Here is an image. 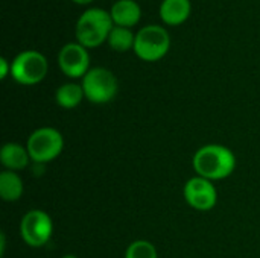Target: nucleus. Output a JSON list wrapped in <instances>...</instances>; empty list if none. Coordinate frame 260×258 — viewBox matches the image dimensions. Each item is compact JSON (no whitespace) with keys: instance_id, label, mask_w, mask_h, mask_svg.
Returning <instances> with one entry per match:
<instances>
[{"instance_id":"f257e3e1","label":"nucleus","mask_w":260,"mask_h":258,"mask_svg":"<svg viewBox=\"0 0 260 258\" xmlns=\"http://www.w3.org/2000/svg\"><path fill=\"white\" fill-rule=\"evenodd\" d=\"M236 167L235 154L222 144H207L193 155V169L198 176L218 181L230 176Z\"/></svg>"},{"instance_id":"f03ea898","label":"nucleus","mask_w":260,"mask_h":258,"mask_svg":"<svg viewBox=\"0 0 260 258\" xmlns=\"http://www.w3.org/2000/svg\"><path fill=\"white\" fill-rule=\"evenodd\" d=\"M114 27L110 11L102 8L85 9L76 21V40L85 49L99 47L108 41L110 32Z\"/></svg>"},{"instance_id":"7ed1b4c3","label":"nucleus","mask_w":260,"mask_h":258,"mask_svg":"<svg viewBox=\"0 0 260 258\" xmlns=\"http://www.w3.org/2000/svg\"><path fill=\"white\" fill-rule=\"evenodd\" d=\"M171 49V35L169 32L158 24H148L136 33L134 53L146 61L155 62L166 56Z\"/></svg>"},{"instance_id":"20e7f679","label":"nucleus","mask_w":260,"mask_h":258,"mask_svg":"<svg viewBox=\"0 0 260 258\" xmlns=\"http://www.w3.org/2000/svg\"><path fill=\"white\" fill-rule=\"evenodd\" d=\"M82 90L85 97L91 103H108L111 102L119 90V84L113 71L105 67H94L87 71L82 78Z\"/></svg>"},{"instance_id":"39448f33","label":"nucleus","mask_w":260,"mask_h":258,"mask_svg":"<svg viewBox=\"0 0 260 258\" xmlns=\"http://www.w3.org/2000/svg\"><path fill=\"white\" fill-rule=\"evenodd\" d=\"M64 148V138L55 128H40L29 135L26 149L35 164H46L55 160Z\"/></svg>"},{"instance_id":"423d86ee","label":"nucleus","mask_w":260,"mask_h":258,"mask_svg":"<svg viewBox=\"0 0 260 258\" xmlns=\"http://www.w3.org/2000/svg\"><path fill=\"white\" fill-rule=\"evenodd\" d=\"M49 70L47 59L37 50H24L11 62V76L21 85L40 84Z\"/></svg>"},{"instance_id":"0eeeda50","label":"nucleus","mask_w":260,"mask_h":258,"mask_svg":"<svg viewBox=\"0 0 260 258\" xmlns=\"http://www.w3.org/2000/svg\"><path fill=\"white\" fill-rule=\"evenodd\" d=\"M53 231V224L50 216L43 210H30L27 211L20 222V236L26 245L30 248L44 246Z\"/></svg>"},{"instance_id":"6e6552de","label":"nucleus","mask_w":260,"mask_h":258,"mask_svg":"<svg viewBox=\"0 0 260 258\" xmlns=\"http://www.w3.org/2000/svg\"><path fill=\"white\" fill-rule=\"evenodd\" d=\"M58 65L69 78H84L90 70V55L79 43H67L58 53Z\"/></svg>"},{"instance_id":"1a4fd4ad","label":"nucleus","mask_w":260,"mask_h":258,"mask_svg":"<svg viewBox=\"0 0 260 258\" xmlns=\"http://www.w3.org/2000/svg\"><path fill=\"white\" fill-rule=\"evenodd\" d=\"M183 192H184V198L187 204L198 211H209L216 205V201H218L216 189L212 184V181L203 176L190 178L186 182Z\"/></svg>"},{"instance_id":"9d476101","label":"nucleus","mask_w":260,"mask_h":258,"mask_svg":"<svg viewBox=\"0 0 260 258\" xmlns=\"http://www.w3.org/2000/svg\"><path fill=\"white\" fill-rule=\"evenodd\" d=\"M110 14L114 26L133 27L140 21L142 8L136 0H117L110 8Z\"/></svg>"},{"instance_id":"9b49d317","label":"nucleus","mask_w":260,"mask_h":258,"mask_svg":"<svg viewBox=\"0 0 260 258\" xmlns=\"http://www.w3.org/2000/svg\"><path fill=\"white\" fill-rule=\"evenodd\" d=\"M190 11V0H163L158 8L160 18L169 26L183 24L189 18Z\"/></svg>"},{"instance_id":"f8f14e48","label":"nucleus","mask_w":260,"mask_h":258,"mask_svg":"<svg viewBox=\"0 0 260 258\" xmlns=\"http://www.w3.org/2000/svg\"><path fill=\"white\" fill-rule=\"evenodd\" d=\"M0 161L2 164L8 169V170H21L24 169L29 161V152L26 148H23L18 143H6L3 144L2 151H0Z\"/></svg>"},{"instance_id":"ddd939ff","label":"nucleus","mask_w":260,"mask_h":258,"mask_svg":"<svg viewBox=\"0 0 260 258\" xmlns=\"http://www.w3.org/2000/svg\"><path fill=\"white\" fill-rule=\"evenodd\" d=\"M23 181L21 178L12 172V170H5L0 173V196L6 202H15L21 198L23 195Z\"/></svg>"},{"instance_id":"4468645a","label":"nucleus","mask_w":260,"mask_h":258,"mask_svg":"<svg viewBox=\"0 0 260 258\" xmlns=\"http://www.w3.org/2000/svg\"><path fill=\"white\" fill-rule=\"evenodd\" d=\"M84 97H85V94H84L82 85H78V84H73V82H69V84L61 85L56 90V93H55L56 103L59 106L66 108V109H70V108L78 106L82 102Z\"/></svg>"},{"instance_id":"2eb2a0df","label":"nucleus","mask_w":260,"mask_h":258,"mask_svg":"<svg viewBox=\"0 0 260 258\" xmlns=\"http://www.w3.org/2000/svg\"><path fill=\"white\" fill-rule=\"evenodd\" d=\"M136 35L129 27L114 26L108 36V44L116 52H126L129 49H134Z\"/></svg>"},{"instance_id":"dca6fc26","label":"nucleus","mask_w":260,"mask_h":258,"mask_svg":"<svg viewBox=\"0 0 260 258\" xmlns=\"http://www.w3.org/2000/svg\"><path fill=\"white\" fill-rule=\"evenodd\" d=\"M125 258H158L157 257V249L151 242L146 240H136L133 242L128 249Z\"/></svg>"},{"instance_id":"f3484780","label":"nucleus","mask_w":260,"mask_h":258,"mask_svg":"<svg viewBox=\"0 0 260 258\" xmlns=\"http://www.w3.org/2000/svg\"><path fill=\"white\" fill-rule=\"evenodd\" d=\"M11 73V64L6 61V58H0V79H5Z\"/></svg>"},{"instance_id":"a211bd4d","label":"nucleus","mask_w":260,"mask_h":258,"mask_svg":"<svg viewBox=\"0 0 260 258\" xmlns=\"http://www.w3.org/2000/svg\"><path fill=\"white\" fill-rule=\"evenodd\" d=\"M0 242H2V245H0V248H2L0 249V255H3L5 254V234L3 233L0 234Z\"/></svg>"},{"instance_id":"6ab92c4d","label":"nucleus","mask_w":260,"mask_h":258,"mask_svg":"<svg viewBox=\"0 0 260 258\" xmlns=\"http://www.w3.org/2000/svg\"><path fill=\"white\" fill-rule=\"evenodd\" d=\"M72 2H75L78 5H87V3H91L93 0H72Z\"/></svg>"},{"instance_id":"aec40b11","label":"nucleus","mask_w":260,"mask_h":258,"mask_svg":"<svg viewBox=\"0 0 260 258\" xmlns=\"http://www.w3.org/2000/svg\"><path fill=\"white\" fill-rule=\"evenodd\" d=\"M62 258H78L76 255H72V254H67V255H64Z\"/></svg>"}]
</instances>
